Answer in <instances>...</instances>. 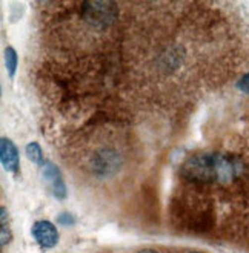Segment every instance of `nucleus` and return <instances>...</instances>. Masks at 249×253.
<instances>
[{"instance_id":"nucleus-4","label":"nucleus","mask_w":249,"mask_h":253,"mask_svg":"<svg viewBox=\"0 0 249 253\" xmlns=\"http://www.w3.org/2000/svg\"><path fill=\"white\" fill-rule=\"evenodd\" d=\"M43 180L48 183L50 189L52 190V193L57 198L63 200L66 197V187L63 183V178L60 175V170L50 161H45V165H43Z\"/></svg>"},{"instance_id":"nucleus-1","label":"nucleus","mask_w":249,"mask_h":253,"mask_svg":"<svg viewBox=\"0 0 249 253\" xmlns=\"http://www.w3.org/2000/svg\"><path fill=\"white\" fill-rule=\"evenodd\" d=\"M183 175L194 181H225L234 175L236 169L225 158H218L214 155L194 157L182 169Z\"/></svg>"},{"instance_id":"nucleus-5","label":"nucleus","mask_w":249,"mask_h":253,"mask_svg":"<svg viewBox=\"0 0 249 253\" xmlns=\"http://www.w3.org/2000/svg\"><path fill=\"white\" fill-rule=\"evenodd\" d=\"M0 158H2V165L8 172L11 173L19 172L20 158H19L17 147L8 138H2V141H0Z\"/></svg>"},{"instance_id":"nucleus-8","label":"nucleus","mask_w":249,"mask_h":253,"mask_svg":"<svg viewBox=\"0 0 249 253\" xmlns=\"http://www.w3.org/2000/svg\"><path fill=\"white\" fill-rule=\"evenodd\" d=\"M0 213H2V247H3L8 244L11 235H9V226H8V213L5 207L0 209Z\"/></svg>"},{"instance_id":"nucleus-6","label":"nucleus","mask_w":249,"mask_h":253,"mask_svg":"<svg viewBox=\"0 0 249 253\" xmlns=\"http://www.w3.org/2000/svg\"><path fill=\"white\" fill-rule=\"evenodd\" d=\"M26 157L29 161L34 163V165H45V160H43V154H42V147L39 146V143H29L26 146Z\"/></svg>"},{"instance_id":"nucleus-7","label":"nucleus","mask_w":249,"mask_h":253,"mask_svg":"<svg viewBox=\"0 0 249 253\" xmlns=\"http://www.w3.org/2000/svg\"><path fill=\"white\" fill-rule=\"evenodd\" d=\"M5 65H6L9 77L12 79L14 74H16V69H17V54H16V51H14V48H11V46H8L5 49Z\"/></svg>"},{"instance_id":"nucleus-3","label":"nucleus","mask_w":249,"mask_h":253,"mask_svg":"<svg viewBox=\"0 0 249 253\" xmlns=\"http://www.w3.org/2000/svg\"><path fill=\"white\" fill-rule=\"evenodd\" d=\"M34 240L43 249H52L58 243V233L50 221H37L31 229Z\"/></svg>"},{"instance_id":"nucleus-10","label":"nucleus","mask_w":249,"mask_h":253,"mask_svg":"<svg viewBox=\"0 0 249 253\" xmlns=\"http://www.w3.org/2000/svg\"><path fill=\"white\" fill-rule=\"evenodd\" d=\"M139 253H158V252L151 250V249H145V250H142V252H139Z\"/></svg>"},{"instance_id":"nucleus-2","label":"nucleus","mask_w":249,"mask_h":253,"mask_svg":"<svg viewBox=\"0 0 249 253\" xmlns=\"http://www.w3.org/2000/svg\"><path fill=\"white\" fill-rule=\"evenodd\" d=\"M114 3L91 2L85 5V16L91 23L108 25L114 19Z\"/></svg>"},{"instance_id":"nucleus-9","label":"nucleus","mask_w":249,"mask_h":253,"mask_svg":"<svg viewBox=\"0 0 249 253\" xmlns=\"http://www.w3.org/2000/svg\"><path fill=\"white\" fill-rule=\"evenodd\" d=\"M237 87L240 89L242 92L249 94V72H248V74H245V76L240 79V82L237 83Z\"/></svg>"}]
</instances>
